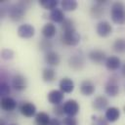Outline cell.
I'll list each match as a JSON object with an SVG mask.
<instances>
[{
    "mask_svg": "<svg viewBox=\"0 0 125 125\" xmlns=\"http://www.w3.org/2000/svg\"><path fill=\"white\" fill-rule=\"evenodd\" d=\"M29 4H30L29 1H20L18 3L13 4L8 9V16H9V18L13 21H15V22L21 21L24 18L26 10H27Z\"/></svg>",
    "mask_w": 125,
    "mask_h": 125,
    "instance_id": "cell-1",
    "label": "cell"
},
{
    "mask_svg": "<svg viewBox=\"0 0 125 125\" xmlns=\"http://www.w3.org/2000/svg\"><path fill=\"white\" fill-rule=\"evenodd\" d=\"M110 19L119 25L125 23V4L121 1L114 2L110 7Z\"/></svg>",
    "mask_w": 125,
    "mask_h": 125,
    "instance_id": "cell-2",
    "label": "cell"
},
{
    "mask_svg": "<svg viewBox=\"0 0 125 125\" xmlns=\"http://www.w3.org/2000/svg\"><path fill=\"white\" fill-rule=\"evenodd\" d=\"M61 40L65 46H76L80 42V34L75 28L62 31Z\"/></svg>",
    "mask_w": 125,
    "mask_h": 125,
    "instance_id": "cell-3",
    "label": "cell"
},
{
    "mask_svg": "<svg viewBox=\"0 0 125 125\" xmlns=\"http://www.w3.org/2000/svg\"><path fill=\"white\" fill-rule=\"evenodd\" d=\"M104 92L109 97H115L119 93V83H118V77L116 75H112L108 78L105 86H104Z\"/></svg>",
    "mask_w": 125,
    "mask_h": 125,
    "instance_id": "cell-4",
    "label": "cell"
},
{
    "mask_svg": "<svg viewBox=\"0 0 125 125\" xmlns=\"http://www.w3.org/2000/svg\"><path fill=\"white\" fill-rule=\"evenodd\" d=\"M19 110L21 115H23L24 117H27V118L33 117L37 114L35 104L30 102H21V104L19 105Z\"/></svg>",
    "mask_w": 125,
    "mask_h": 125,
    "instance_id": "cell-5",
    "label": "cell"
},
{
    "mask_svg": "<svg viewBox=\"0 0 125 125\" xmlns=\"http://www.w3.org/2000/svg\"><path fill=\"white\" fill-rule=\"evenodd\" d=\"M79 108H80L79 104L77 103V101H75L73 99H69L63 104L64 114H66L67 116L74 117L79 112Z\"/></svg>",
    "mask_w": 125,
    "mask_h": 125,
    "instance_id": "cell-6",
    "label": "cell"
},
{
    "mask_svg": "<svg viewBox=\"0 0 125 125\" xmlns=\"http://www.w3.org/2000/svg\"><path fill=\"white\" fill-rule=\"evenodd\" d=\"M96 32L100 37H107L112 32V26L107 21H101L96 25Z\"/></svg>",
    "mask_w": 125,
    "mask_h": 125,
    "instance_id": "cell-7",
    "label": "cell"
},
{
    "mask_svg": "<svg viewBox=\"0 0 125 125\" xmlns=\"http://www.w3.org/2000/svg\"><path fill=\"white\" fill-rule=\"evenodd\" d=\"M17 33L21 38L28 39V38H31L32 36H34L35 28H34L33 25H31L29 23H23V24H21L18 27Z\"/></svg>",
    "mask_w": 125,
    "mask_h": 125,
    "instance_id": "cell-8",
    "label": "cell"
},
{
    "mask_svg": "<svg viewBox=\"0 0 125 125\" xmlns=\"http://www.w3.org/2000/svg\"><path fill=\"white\" fill-rule=\"evenodd\" d=\"M12 87L18 91L21 92L24 91L27 87V80L22 74H15L12 78Z\"/></svg>",
    "mask_w": 125,
    "mask_h": 125,
    "instance_id": "cell-9",
    "label": "cell"
},
{
    "mask_svg": "<svg viewBox=\"0 0 125 125\" xmlns=\"http://www.w3.org/2000/svg\"><path fill=\"white\" fill-rule=\"evenodd\" d=\"M68 65L74 70H81L85 65V60L82 55L74 54L68 59Z\"/></svg>",
    "mask_w": 125,
    "mask_h": 125,
    "instance_id": "cell-10",
    "label": "cell"
},
{
    "mask_svg": "<svg viewBox=\"0 0 125 125\" xmlns=\"http://www.w3.org/2000/svg\"><path fill=\"white\" fill-rule=\"evenodd\" d=\"M88 58L90 59L91 62H93L97 64H100V63L105 62V60H106L107 57H106V54L104 51L99 50V49H94V50L89 52Z\"/></svg>",
    "mask_w": 125,
    "mask_h": 125,
    "instance_id": "cell-11",
    "label": "cell"
},
{
    "mask_svg": "<svg viewBox=\"0 0 125 125\" xmlns=\"http://www.w3.org/2000/svg\"><path fill=\"white\" fill-rule=\"evenodd\" d=\"M44 60H45V62L49 66H51V67L57 66L61 62V57H60V55L56 51H53V50H51V51H49V52H47L45 54Z\"/></svg>",
    "mask_w": 125,
    "mask_h": 125,
    "instance_id": "cell-12",
    "label": "cell"
},
{
    "mask_svg": "<svg viewBox=\"0 0 125 125\" xmlns=\"http://www.w3.org/2000/svg\"><path fill=\"white\" fill-rule=\"evenodd\" d=\"M80 93L84 96H91L95 93V90H96V86L95 84L89 80V79H85L83 80L81 83H80Z\"/></svg>",
    "mask_w": 125,
    "mask_h": 125,
    "instance_id": "cell-13",
    "label": "cell"
},
{
    "mask_svg": "<svg viewBox=\"0 0 125 125\" xmlns=\"http://www.w3.org/2000/svg\"><path fill=\"white\" fill-rule=\"evenodd\" d=\"M0 104H1V108L4 111H7V112H12L13 110L16 109V107L18 105L16 100L13 99L12 97H4V98H1Z\"/></svg>",
    "mask_w": 125,
    "mask_h": 125,
    "instance_id": "cell-14",
    "label": "cell"
},
{
    "mask_svg": "<svg viewBox=\"0 0 125 125\" xmlns=\"http://www.w3.org/2000/svg\"><path fill=\"white\" fill-rule=\"evenodd\" d=\"M63 94L61 90H52L48 93L47 99L49 101L50 104L57 105V104H61V103L63 101Z\"/></svg>",
    "mask_w": 125,
    "mask_h": 125,
    "instance_id": "cell-15",
    "label": "cell"
},
{
    "mask_svg": "<svg viewBox=\"0 0 125 125\" xmlns=\"http://www.w3.org/2000/svg\"><path fill=\"white\" fill-rule=\"evenodd\" d=\"M107 105H108V100H107L106 97H104L103 95L96 97L93 100V103H92L93 108L95 110H98V111L106 109L107 108Z\"/></svg>",
    "mask_w": 125,
    "mask_h": 125,
    "instance_id": "cell-16",
    "label": "cell"
},
{
    "mask_svg": "<svg viewBox=\"0 0 125 125\" xmlns=\"http://www.w3.org/2000/svg\"><path fill=\"white\" fill-rule=\"evenodd\" d=\"M104 64L109 71H115L121 66V61L117 56H109L106 58Z\"/></svg>",
    "mask_w": 125,
    "mask_h": 125,
    "instance_id": "cell-17",
    "label": "cell"
},
{
    "mask_svg": "<svg viewBox=\"0 0 125 125\" xmlns=\"http://www.w3.org/2000/svg\"><path fill=\"white\" fill-rule=\"evenodd\" d=\"M59 87L62 93L69 94L74 90V82L72 79H70L68 77H63L61 79V81L59 83Z\"/></svg>",
    "mask_w": 125,
    "mask_h": 125,
    "instance_id": "cell-18",
    "label": "cell"
},
{
    "mask_svg": "<svg viewBox=\"0 0 125 125\" xmlns=\"http://www.w3.org/2000/svg\"><path fill=\"white\" fill-rule=\"evenodd\" d=\"M57 28L53 22H47L41 29V34L45 39H51L56 35Z\"/></svg>",
    "mask_w": 125,
    "mask_h": 125,
    "instance_id": "cell-19",
    "label": "cell"
},
{
    "mask_svg": "<svg viewBox=\"0 0 125 125\" xmlns=\"http://www.w3.org/2000/svg\"><path fill=\"white\" fill-rule=\"evenodd\" d=\"M104 117L108 122H115L120 117V110L116 106H110L105 109Z\"/></svg>",
    "mask_w": 125,
    "mask_h": 125,
    "instance_id": "cell-20",
    "label": "cell"
},
{
    "mask_svg": "<svg viewBox=\"0 0 125 125\" xmlns=\"http://www.w3.org/2000/svg\"><path fill=\"white\" fill-rule=\"evenodd\" d=\"M48 18L50 21H52L53 22H56V23H62L65 20V16H64L63 11L62 9H59V8H56L53 11H51Z\"/></svg>",
    "mask_w": 125,
    "mask_h": 125,
    "instance_id": "cell-21",
    "label": "cell"
},
{
    "mask_svg": "<svg viewBox=\"0 0 125 125\" xmlns=\"http://www.w3.org/2000/svg\"><path fill=\"white\" fill-rule=\"evenodd\" d=\"M56 76H57V73H56L55 69L51 66L45 67L42 71V79L44 82L51 83L56 79Z\"/></svg>",
    "mask_w": 125,
    "mask_h": 125,
    "instance_id": "cell-22",
    "label": "cell"
},
{
    "mask_svg": "<svg viewBox=\"0 0 125 125\" xmlns=\"http://www.w3.org/2000/svg\"><path fill=\"white\" fill-rule=\"evenodd\" d=\"M34 121H35V124L36 125H49L50 123V116L48 113L44 112V111H40L38 112L35 116H34Z\"/></svg>",
    "mask_w": 125,
    "mask_h": 125,
    "instance_id": "cell-23",
    "label": "cell"
},
{
    "mask_svg": "<svg viewBox=\"0 0 125 125\" xmlns=\"http://www.w3.org/2000/svg\"><path fill=\"white\" fill-rule=\"evenodd\" d=\"M78 6V3L76 0H62L61 2V7L62 10L64 12H72L74 10H76Z\"/></svg>",
    "mask_w": 125,
    "mask_h": 125,
    "instance_id": "cell-24",
    "label": "cell"
},
{
    "mask_svg": "<svg viewBox=\"0 0 125 125\" xmlns=\"http://www.w3.org/2000/svg\"><path fill=\"white\" fill-rule=\"evenodd\" d=\"M112 49L118 54L125 53V38H117L112 44Z\"/></svg>",
    "mask_w": 125,
    "mask_h": 125,
    "instance_id": "cell-25",
    "label": "cell"
},
{
    "mask_svg": "<svg viewBox=\"0 0 125 125\" xmlns=\"http://www.w3.org/2000/svg\"><path fill=\"white\" fill-rule=\"evenodd\" d=\"M90 14L93 18L95 19H99L101 18L104 14V8L103 5H100V4H97L95 3V5H93L91 7V10H90Z\"/></svg>",
    "mask_w": 125,
    "mask_h": 125,
    "instance_id": "cell-26",
    "label": "cell"
},
{
    "mask_svg": "<svg viewBox=\"0 0 125 125\" xmlns=\"http://www.w3.org/2000/svg\"><path fill=\"white\" fill-rule=\"evenodd\" d=\"M39 4L46 10H49L50 12L53 11L54 9H56L59 5V1L58 0H40Z\"/></svg>",
    "mask_w": 125,
    "mask_h": 125,
    "instance_id": "cell-27",
    "label": "cell"
},
{
    "mask_svg": "<svg viewBox=\"0 0 125 125\" xmlns=\"http://www.w3.org/2000/svg\"><path fill=\"white\" fill-rule=\"evenodd\" d=\"M53 48V43L50 39H42L39 42V49L43 52H45V54L49 51H51V49Z\"/></svg>",
    "mask_w": 125,
    "mask_h": 125,
    "instance_id": "cell-28",
    "label": "cell"
},
{
    "mask_svg": "<svg viewBox=\"0 0 125 125\" xmlns=\"http://www.w3.org/2000/svg\"><path fill=\"white\" fill-rule=\"evenodd\" d=\"M108 123H109V122L106 120L105 117L97 116V115H92L91 125H109Z\"/></svg>",
    "mask_w": 125,
    "mask_h": 125,
    "instance_id": "cell-29",
    "label": "cell"
},
{
    "mask_svg": "<svg viewBox=\"0 0 125 125\" xmlns=\"http://www.w3.org/2000/svg\"><path fill=\"white\" fill-rule=\"evenodd\" d=\"M11 92V88L9 86V84L7 82L2 81L0 83V96L2 98L4 97H9V94Z\"/></svg>",
    "mask_w": 125,
    "mask_h": 125,
    "instance_id": "cell-30",
    "label": "cell"
},
{
    "mask_svg": "<svg viewBox=\"0 0 125 125\" xmlns=\"http://www.w3.org/2000/svg\"><path fill=\"white\" fill-rule=\"evenodd\" d=\"M61 28H62V31L67 30V29H71V28H75V27H74V22H73V21L70 20V19H65V20L61 23Z\"/></svg>",
    "mask_w": 125,
    "mask_h": 125,
    "instance_id": "cell-31",
    "label": "cell"
},
{
    "mask_svg": "<svg viewBox=\"0 0 125 125\" xmlns=\"http://www.w3.org/2000/svg\"><path fill=\"white\" fill-rule=\"evenodd\" d=\"M1 57L4 60H12L14 58V52L10 49H4L1 52Z\"/></svg>",
    "mask_w": 125,
    "mask_h": 125,
    "instance_id": "cell-32",
    "label": "cell"
},
{
    "mask_svg": "<svg viewBox=\"0 0 125 125\" xmlns=\"http://www.w3.org/2000/svg\"><path fill=\"white\" fill-rule=\"evenodd\" d=\"M53 111H54V113L56 114V116H58V117L62 116L63 113H64V110H63V104H57V105H55L54 108H53Z\"/></svg>",
    "mask_w": 125,
    "mask_h": 125,
    "instance_id": "cell-33",
    "label": "cell"
},
{
    "mask_svg": "<svg viewBox=\"0 0 125 125\" xmlns=\"http://www.w3.org/2000/svg\"><path fill=\"white\" fill-rule=\"evenodd\" d=\"M62 125H78V122L75 117L66 116L62 120Z\"/></svg>",
    "mask_w": 125,
    "mask_h": 125,
    "instance_id": "cell-34",
    "label": "cell"
},
{
    "mask_svg": "<svg viewBox=\"0 0 125 125\" xmlns=\"http://www.w3.org/2000/svg\"><path fill=\"white\" fill-rule=\"evenodd\" d=\"M49 125H62V122H61L58 118L55 117V118H51Z\"/></svg>",
    "mask_w": 125,
    "mask_h": 125,
    "instance_id": "cell-35",
    "label": "cell"
},
{
    "mask_svg": "<svg viewBox=\"0 0 125 125\" xmlns=\"http://www.w3.org/2000/svg\"><path fill=\"white\" fill-rule=\"evenodd\" d=\"M95 3H97V4H100V5H104V4H106L107 3V0H96V2Z\"/></svg>",
    "mask_w": 125,
    "mask_h": 125,
    "instance_id": "cell-36",
    "label": "cell"
},
{
    "mask_svg": "<svg viewBox=\"0 0 125 125\" xmlns=\"http://www.w3.org/2000/svg\"><path fill=\"white\" fill-rule=\"evenodd\" d=\"M121 73H122V75H123V77H125V62L122 64V66H121Z\"/></svg>",
    "mask_w": 125,
    "mask_h": 125,
    "instance_id": "cell-37",
    "label": "cell"
},
{
    "mask_svg": "<svg viewBox=\"0 0 125 125\" xmlns=\"http://www.w3.org/2000/svg\"><path fill=\"white\" fill-rule=\"evenodd\" d=\"M123 110H124V112H125V105H124V107H123Z\"/></svg>",
    "mask_w": 125,
    "mask_h": 125,
    "instance_id": "cell-38",
    "label": "cell"
},
{
    "mask_svg": "<svg viewBox=\"0 0 125 125\" xmlns=\"http://www.w3.org/2000/svg\"><path fill=\"white\" fill-rule=\"evenodd\" d=\"M9 125H18V124H9Z\"/></svg>",
    "mask_w": 125,
    "mask_h": 125,
    "instance_id": "cell-39",
    "label": "cell"
}]
</instances>
